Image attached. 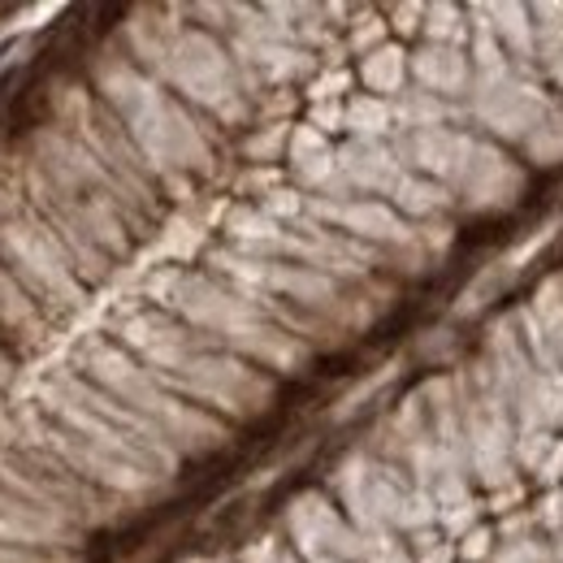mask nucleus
Listing matches in <instances>:
<instances>
[{
  "instance_id": "obj_14",
  "label": "nucleus",
  "mask_w": 563,
  "mask_h": 563,
  "mask_svg": "<svg viewBox=\"0 0 563 563\" xmlns=\"http://www.w3.org/2000/svg\"><path fill=\"white\" fill-rule=\"evenodd\" d=\"M286 183L295 191H303L308 200H347L343 174H339V143L325 140L321 131H312L308 122L290 126V143H286Z\"/></svg>"
},
{
  "instance_id": "obj_4",
  "label": "nucleus",
  "mask_w": 563,
  "mask_h": 563,
  "mask_svg": "<svg viewBox=\"0 0 563 563\" xmlns=\"http://www.w3.org/2000/svg\"><path fill=\"white\" fill-rule=\"evenodd\" d=\"M140 299L152 303V308H161V312H169V317H178L183 325L205 334L212 347L265 368L269 377L299 373L312 360V347L303 339L282 330L252 295L234 290L230 282L212 278L209 269L156 265L143 278Z\"/></svg>"
},
{
  "instance_id": "obj_30",
  "label": "nucleus",
  "mask_w": 563,
  "mask_h": 563,
  "mask_svg": "<svg viewBox=\"0 0 563 563\" xmlns=\"http://www.w3.org/2000/svg\"><path fill=\"white\" fill-rule=\"evenodd\" d=\"M386 13V26H390V40L399 44H421V26H424V4L421 0H399V4H382Z\"/></svg>"
},
{
  "instance_id": "obj_21",
  "label": "nucleus",
  "mask_w": 563,
  "mask_h": 563,
  "mask_svg": "<svg viewBox=\"0 0 563 563\" xmlns=\"http://www.w3.org/2000/svg\"><path fill=\"white\" fill-rule=\"evenodd\" d=\"M533 9V26H538V44H533V70L542 78V87L563 104V4H529Z\"/></svg>"
},
{
  "instance_id": "obj_27",
  "label": "nucleus",
  "mask_w": 563,
  "mask_h": 563,
  "mask_svg": "<svg viewBox=\"0 0 563 563\" xmlns=\"http://www.w3.org/2000/svg\"><path fill=\"white\" fill-rule=\"evenodd\" d=\"M520 161L533 169H560L563 165V104L555 100V109L529 131V140L520 143Z\"/></svg>"
},
{
  "instance_id": "obj_39",
  "label": "nucleus",
  "mask_w": 563,
  "mask_h": 563,
  "mask_svg": "<svg viewBox=\"0 0 563 563\" xmlns=\"http://www.w3.org/2000/svg\"><path fill=\"white\" fill-rule=\"evenodd\" d=\"M299 122H308L312 131H321L325 140H343V100H334V104H303V118Z\"/></svg>"
},
{
  "instance_id": "obj_43",
  "label": "nucleus",
  "mask_w": 563,
  "mask_h": 563,
  "mask_svg": "<svg viewBox=\"0 0 563 563\" xmlns=\"http://www.w3.org/2000/svg\"><path fill=\"white\" fill-rule=\"evenodd\" d=\"M187 563H234L230 555H196V560H187Z\"/></svg>"
},
{
  "instance_id": "obj_42",
  "label": "nucleus",
  "mask_w": 563,
  "mask_h": 563,
  "mask_svg": "<svg viewBox=\"0 0 563 563\" xmlns=\"http://www.w3.org/2000/svg\"><path fill=\"white\" fill-rule=\"evenodd\" d=\"M542 239H551V225H542V234H538V239H533V243H529V247H525V252H533V247H538V243H542ZM503 265H507V269H511V274H516V269H520V256H507V261H503Z\"/></svg>"
},
{
  "instance_id": "obj_32",
  "label": "nucleus",
  "mask_w": 563,
  "mask_h": 563,
  "mask_svg": "<svg viewBox=\"0 0 563 563\" xmlns=\"http://www.w3.org/2000/svg\"><path fill=\"white\" fill-rule=\"evenodd\" d=\"M282 183H286V169L282 165H243L239 178H234V191L243 196V205H256V200H265Z\"/></svg>"
},
{
  "instance_id": "obj_5",
  "label": "nucleus",
  "mask_w": 563,
  "mask_h": 563,
  "mask_svg": "<svg viewBox=\"0 0 563 563\" xmlns=\"http://www.w3.org/2000/svg\"><path fill=\"white\" fill-rule=\"evenodd\" d=\"M70 368L91 382L100 395H109L118 408H126L135 421H143L178 460H196L209 455L217 446H225L230 424L217 421L212 412L178 399L156 373H147L126 347H118L109 334H87L74 347Z\"/></svg>"
},
{
  "instance_id": "obj_11",
  "label": "nucleus",
  "mask_w": 563,
  "mask_h": 563,
  "mask_svg": "<svg viewBox=\"0 0 563 563\" xmlns=\"http://www.w3.org/2000/svg\"><path fill=\"white\" fill-rule=\"evenodd\" d=\"M225 48H230L252 100L265 91H278V87L299 91L321 70V62L312 53H303L261 4H239V18H234V31L225 35Z\"/></svg>"
},
{
  "instance_id": "obj_8",
  "label": "nucleus",
  "mask_w": 563,
  "mask_h": 563,
  "mask_svg": "<svg viewBox=\"0 0 563 563\" xmlns=\"http://www.w3.org/2000/svg\"><path fill=\"white\" fill-rule=\"evenodd\" d=\"M165 91H174L187 109H196L200 118H209L212 126L225 131H247L252 126V96L239 78V66L230 57V48L200 31V26H183L178 40L169 44L161 70L152 74Z\"/></svg>"
},
{
  "instance_id": "obj_44",
  "label": "nucleus",
  "mask_w": 563,
  "mask_h": 563,
  "mask_svg": "<svg viewBox=\"0 0 563 563\" xmlns=\"http://www.w3.org/2000/svg\"><path fill=\"white\" fill-rule=\"evenodd\" d=\"M551 563H563V538L551 542Z\"/></svg>"
},
{
  "instance_id": "obj_19",
  "label": "nucleus",
  "mask_w": 563,
  "mask_h": 563,
  "mask_svg": "<svg viewBox=\"0 0 563 563\" xmlns=\"http://www.w3.org/2000/svg\"><path fill=\"white\" fill-rule=\"evenodd\" d=\"M386 205L399 212L404 221H412V225H429V221H446V217L455 212V196H451L442 183L421 178V174L408 169V174L399 178V187L390 191Z\"/></svg>"
},
{
  "instance_id": "obj_36",
  "label": "nucleus",
  "mask_w": 563,
  "mask_h": 563,
  "mask_svg": "<svg viewBox=\"0 0 563 563\" xmlns=\"http://www.w3.org/2000/svg\"><path fill=\"white\" fill-rule=\"evenodd\" d=\"M234 563H303L290 547H286V538L282 533H261V538H252Z\"/></svg>"
},
{
  "instance_id": "obj_26",
  "label": "nucleus",
  "mask_w": 563,
  "mask_h": 563,
  "mask_svg": "<svg viewBox=\"0 0 563 563\" xmlns=\"http://www.w3.org/2000/svg\"><path fill=\"white\" fill-rule=\"evenodd\" d=\"M390 44V26H386V13L382 4H352V18L343 26V48L352 57V66L360 57H368L373 48Z\"/></svg>"
},
{
  "instance_id": "obj_35",
  "label": "nucleus",
  "mask_w": 563,
  "mask_h": 563,
  "mask_svg": "<svg viewBox=\"0 0 563 563\" xmlns=\"http://www.w3.org/2000/svg\"><path fill=\"white\" fill-rule=\"evenodd\" d=\"M490 563H551V542L529 533V538H511L494 547Z\"/></svg>"
},
{
  "instance_id": "obj_10",
  "label": "nucleus",
  "mask_w": 563,
  "mask_h": 563,
  "mask_svg": "<svg viewBox=\"0 0 563 563\" xmlns=\"http://www.w3.org/2000/svg\"><path fill=\"white\" fill-rule=\"evenodd\" d=\"M451 386H455V412H460L473 486L482 494L516 486L520 482V473H516V421L490 386V377L473 360V364L451 373Z\"/></svg>"
},
{
  "instance_id": "obj_34",
  "label": "nucleus",
  "mask_w": 563,
  "mask_h": 563,
  "mask_svg": "<svg viewBox=\"0 0 563 563\" xmlns=\"http://www.w3.org/2000/svg\"><path fill=\"white\" fill-rule=\"evenodd\" d=\"M555 433L551 429H516V473H538V464L547 460Z\"/></svg>"
},
{
  "instance_id": "obj_15",
  "label": "nucleus",
  "mask_w": 563,
  "mask_h": 563,
  "mask_svg": "<svg viewBox=\"0 0 563 563\" xmlns=\"http://www.w3.org/2000/svg\"><path fill=\"white\" fill-rule=\"evenodd\" d=\"M395 152L404 161V169L442 183L446 191L460 183L473 147H477V131L468 126H438V131H412V135H395Z\"/></svg>"
},
{
  "instance_id": "obj_41",
  "label": "nucleus",
  "mask_w": 563,
  "mask_h": 563,
  "mask_svg": "<svg viewBox=\"0 0 563 563\" xmlns=\"http://www.w3.org/2000/svg\"><path fill=\"white\" fill-rule=\"evenodd\" d=\"M529 321H533V317H529ZM542 339H547V347H551V355H555V364L563 368V325H555V330H547Z\"/></svg>"
},
{
  "instance_id": "obj_45",
  "label": "nucleus",
  "mask_w": 563,
  "mask_h": 563,
  "mask_svg": "<svg viewBox=\"0 0 563 563\" xmlns=\"http://www.w3.org/2000/svg\"><path fill=\"white\" fill-rule=\"evenodd\" d=\"M560 433H563V421H560Z\"/></svg>"
},
{
  "instance_id": "obj_40",
  "label": "nucleus",
  "mask_w": 563,
  "mask_h": 563,
  "mask_svg": "<svg viewBox=\"0 0 563 563\" xmlns=\"http://www.w3.org/2000/svg\"><path fill=\"white\" fill-rule=\"evenodd\" d=\"M533 482H538V490H560L563 486V433H555V442H551L547 460L538 464Z\"/></svg>"
},
{
  "instance_id": "obj_33",
  "label": "nucleus",
  "mask_w": 563,
  "mask_h": 563,
  "mask_svg": "<svg viewBox=\"0 0 563 563\" xmlns=\"http://www.w3.org/2000/svg\"><path fill=\"white\" fill-rule=\"evenodd\" d=\"M355 563H412L408 538H399V533H364Z\"/></svg>"
},
{
  "instance_id": "obj_25",
  "label": "nucleus",
  "mask_w": 563,
  "mask_h": 563,
  "mask_svg": "<svg viewBox=\"0 0 563 563\" xmlns=\"http://www.w3.org/2000/svg\"><path fill=\"white\" fill-rule=\"evenodd\" d=\"M0 321L9 334H26V343H35L44 330V312L35 308V299L13 282L4 265H0Z\"/></svg>"
},
{
  "instance_id": "obj_22",
  "label": "nucleus",
  "mask_w": 563,
  "mask_h": 563,
  "mask_svg": "<svg viewBox=\"0 0 563 563\" xmlns=\"http://www.w3.org/2000/svg\"><path fill=\"white\" fill-rule=\"evenodd\" d=\"M395 135H412V131H438V126H464V109L460 104H446L438 96H429L421 87H404L395 100Z\"/></svg>"
},
{
  "instance_id": "obj_28",
  "label": "nucleus",
  "mask_w": 563,
  "mask_h": 563,
  "mask_svg": "<svg viewBox=\"0 0 563 563\" xmlns=\"http://www.w3.org/2000/svg\"><path fill=\"white\" fill-rule=\"evenodd\" d=\"M295 122H299V118H295ZM295 122H256V126H247L243 140H239L243 165H282Z\"/></svg>"
},
{
  "instance_id": "obj_23",
  "label": "nucleus",
  "mask_w": 563,
  "mask_h": 563,
  "mask_svg": "<svg viewBox=\"0 0 563 563\" xmlns=\"http://www.w3.org/2000/svg\"><path fill=\"white\" fill-rule=\"evenodd\" d=\"M343 140H364V143L395 140V109H390V100L368 96V91H352L343 100Z\"/></svg>"
},
{
  "instance_id": "obj_16",
  "label": "nucleus",
  "mask_w": 563,
  "mask_h": 563,
  "mask_svg": "<svg viewBox=\"0 0 563 563\" xmlns=\"http://www.w3.org/2000/svg\"><path fill=\"white\" fill-rule=\"evenodd\" d=\"M339 174L347 196L364 200H390L399 178L408 174L395 143H364V140H339Z\"/></svg>"
},
{
  "instance_id": "obj_6",
  "label": "nucleus",
  "mask_w": 563,
  "mask_h": 563,
  "mask_svg": "<svg viewBox=\"0 0 563 563\" xmlns=\"http://www.w3.org/2000/svg\"><path fill=\"white\" fill-rule=\"evenodd\" d=\"M53 126L66 131L104 174L109 183L118 187L126 217H131V230L135 239H152L165 221V196H161V183L152 178L147 161L140 156V147L131 143L126 126L100 104V96L82 82H66L53 100Z\"/></svg>"
},
{
  "instance_id": "obj_31",
  "label": "nucleus",
  "mask_w": 563,
  "mask_h": 563,
  "mask_svg": "<svg viewBox=\"0 0 563 563\" xmlns=\"http://www.w3.org/2000/svg\"><path fill=\"white\" fill-rule=\"evenodd\" d=\"M256 209L265 212L269 221H278V225H295V221L308 217V196L295 191L290 183H282V187H274L265 200H256Z\"/></svg>"
},
{
  "instance_id": "obj_38",
  "label": "nucleus",
  "mask_w": 563,
  "mask_h": 563,
  "mask_svg": "<svg viewBox=\"0 0 563 563\" xmlns=\"http://www.w3.org/2000/svg\"><path fill=\"white\" fill-rule=\"evenodd\" d=\"M494 547H498V533H494V525L486 520V525H477L473 533H464L455 542V555H460V563H490Z\"/></svg>"
},
{
  "instance_id": "obj_17",
  "label": "nucleus",
  "mask_w": 563,
  "mask_h": 563,
  "mask_svg": "<svg viewBox=\"0 0 563 563\" xmlns=\"http://www.w3.org/2000/svg\"><path fill=\"white\" fill-rule=\"evenodd\" d=\"M408 74H412V87H421V91L446 100V104H464V96H468V87H473L468 48L412 44V53H408Z\"/></svg>"
},
{
  "instance_id": "obj_13",
  "label": "nucleus",
  "mask_w": 563,
  "mask_h": 563,
  "mask_svg": "<svg viewBox=\"0 0 563 563\" xmlns=\"http://www.w3.org/2000/svg\"><path fill=\"white\" fill-rule=\"evenodd\" d=\"M529 187V165L503 147V143L477 135V147L460 174V183L451 187L455 196V212H473V217H490V212H507Z\"/></svg>"
},
{
  "instance_id": "obj_20",
  "label": "nucleus",
  "mask_w": 563,
  "mask_h": 563,
  "mask_svg": "<svg viewBox=\"0 0 563 563\" xmlns=\"http://www.w3.org/2000/svg\"><path fill=\"white\" fill-rule=\"evenodd\" d=\"M408 44H399V40H390V44H382V48H373L368 57H360L355 62V87L360 91H368V96H382V100H395L408 82H412V74H408Z\"/></svg>"
},
{
  "instance_id": "obj_18",
  "label": "nucleus",
  "mask_w": 563,
  "mask_h": 563,
  "mask_svg": "<svg viewBox=\"0 0 563 563\" xmlns=\"http://www.w3.org/2000/svg\"><path fill=\"white\" fill-rule=\"evenodd\" d=\"M482 9V18H486V26H490V35L498 40V48L507 53V62L516 66V70L525 74H538L533 70V44H538V26H533V9L529 4H520V0H503V4H477Z\"/></svg>"
},
{
  "instance_id": "obj_24",
  "label": "nucleus",
  "mask_w": 563,
  "mask_h": 563,
  "mask_svg": "<svg viewBox=\"0 0 563 563\" xmlns=\"http://www.w3.org/2000/svg\"><path fill=\"white\" fill-rule=\"evenodd\" d=\"M468 40H473V18H468V4H455V0H433V4H424L421 44L468 48Z\"/></svg>"
},
{
  "instance_id": "obj_37",
  "label": "nucleus",
  "mask_w": 563,
  "mask_h": 563,
  "mask_svg": "<svg viewBox=\"0 0 563 563\" xmlns=\"http://www.w3.org/2000/svg\"><path fill=\"white\" fill-rule=\"evenodd\" d=\"M408 551H412V563H460L455 542H446L438 529L412 533V538H408Z\"/></svg>"
},
{
  "instance_id": "obj_1",
  "label": "nucleus",
  "mask_w": 563,
  "mask_h": 563,
  "mask_svg": "<svg viewBox=\"0 0 563 563\" xmlns=\"http://www.w3.org/2000/svg\"><path fill=\"white\" fill-rule=\"evenodd\" d=\"M18 161L22 165L13 169V178L66 243L87 290L100 286L122 261H131L140 239L131 230L126 205L109 174L66 131L40 126Z\"/></svg>"
},
{
  "instance_id": "obj_7",
  "label": "nucleus",
  "mask_w": 563,
  "mask_h": 563,
  "mask_svg": "<svg viewBox=\"0 0 563 563\" xmlns=\"http://www.w3.org/2000/svg\"><path fill=\"white\" fill-rule=\"evenodd\" d=\"M0 265L35 299V308L53 317H70L87 303V282L78 274L66 243L44 221L13 174H0Z\"/></svg>"
},
{
  "instance_id": "obj_12",
  "label": "nucleus",
  "mask_w": 563,
  "mask_h": 563,
  "mask_svg": "<svg viewBox=\"0 0 563 563\" xmlns=\"http://www.w3.org/2000/svg\"><path fill=\"white\" fill-rule=\"evenodd\" d=\"M282 538L303 563H355L364 533L343 516L330 490H303L282 511Z\"/></svg>"
},
{
  "instance_id": "obj_2",
  "label": "nucleus",
  "mask_w": 563,
  "mask_h": 563,
  "mask_svg": "<svg viewBox=\"0 0 563 563\" xmlns=\"http://www.w3.org/2000/svg\"><path fill=\"white\" fill-rule=\"evenodd\" d=\"M91 91L126 126L152 178L161 183V196L174 205H196V183L217 178L221 169L225 135L156 78H147L118 44L91 62Z\"/></svg>"
},
{
  "instance_id": "obj_3",
  "label": "nucleus",
  "mask_w": 563,
  "mask_h": 563,
  "mask_svg": "<svg viewBox=\"0 0 563 563\" xmlns=\"http://www.w3.org/2000/svg\"><path fill=\"white\" fill-rule=\"evenodd\" d=\"M104 334L135 355L147 373H156L178 399L205 408L225 424L261 417L278 395V377L212 347L205 334H196L191 325H183L178 317H169L143 299L122 308Z\"/></svg>"
},
{
  "instance_id": "obj_29",
  "label": "nucleus",
  "mask_w": 563,
  "mask_h": 563,
  "mask_svg": "<svg viewBox=\"0 0 563 563\" xmlns=\"http://www.w3.org/2000/svg\"><path fill=\"white\" fill-rule=\"evenodd\" d=\"M355 87V66H339V70H321L312 74L303 87H299V96H303V104H334V100H347Z\"/></svg>"
},
{
  "instance_id": "obj_9",
  "label": "nucleus",
  "mask_w": 563,
  "mask_h": 563,
  "mask_svg": "<svg viewBox=\"0 0 563 563\" xmlns=\"http://www.w3.org/2000/svg\"><path fill=\"white\" fill-rule=\"evenodd\" d=\"M330 494L360 533L412 538L421 529H438V507H433L429 490L412 486V477L404 468L377 460L373 451H352L334 468Z\"/></svg>"
}]
</instances>
